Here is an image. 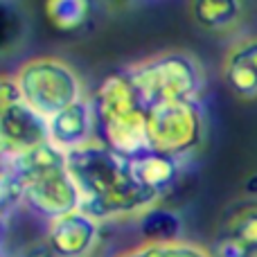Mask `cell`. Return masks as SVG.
<instances>
[{"label":"cell","mask_w":257,"mask_h":257,"mask_svg":"<svg viewBox=\"0 0 257 257\" xmlns=\"http://www.w3.org/2000/svg\"><path fill=\"white\" fill-rule=\"evenodd\" d=\"M131 160V169L136 181L140 183L145 190L163 199L165 192H169L176 185L178 176H181V160L174 156L160 154V151H145V154L136 156Z\"/></svg>","instance_id":"cell-11"},{"label":"cell","mask_w":257,"mask_h":257,"mask_svg":"<svg viewBox=\"0 0 257 257\" xmlns=\"http://www.w3.org/2000/svg\"><path fill=\"white\" fill-rule=\"evenodd\" d=\"M99 239V221L81 210L48 223L45 241L57 257H88Z\"/></svg>","instance_id":"cell-8"},{"label":"cell","mask_w":257,"mask_h":257,"mask_svg":"<svg viewBox=\"0 0 257 257\" xmlns=\"http://www.w3.org/2000/svg\"><path fill=\"white\" fill-rule=\"evenodd\" d=\"M244 192L248 196H257V174H253V176H248L244 181Z\"/></svg>","instance_id":"cell-19"},{"label":"cell","mask_w":257,"mask_h":257,"mask_svg":"<svg viewBox=\"0 0 257 257\" xmlns=\"http://www.w3.org/2000/svg\"><path fill=\"white\" fill-rule=\"evenodd\" d=\"M226 61L241 63V66L257 72V36H246V39L232 43L226 54Z\"/></svg>","instance_id":"cell-17"},{"label":"cell","mask_w":257,"mask_h":257,"mask_svg":"<svg viewBox=\"0 0 257 257\" xmlns=\"http://www.w3.org/2000/svg\"><path fill=\"white\" fill-rule=\"evenodd\" d=\"M95 115V140L113 151L136 158L149 151L147 113L140 93L124 70L104 77L90 97Z\"/></svg>","instance_id":"cell-2"},{"label":"cell","mask_w":257,"mask_h":257,"mask_svg":"<svg viewBox=\"0 0 257 257\" xmlns=\"http://www.w3.org/2000/svg\"><path fill=\"white\" fill-rule=\"evenodd\" d=\"M138 230L147 244H169L181 239L183 221L174 210L154 205L138 217Z\"/></svg>","instance_id":"cell-14"},{"label":"cell","mask_w":257,"mask_h":257,"mask_svg":"<svg viewBox=\"0 0 257 257\" xmlns=\"http://www.w3.org/2000/svg\"><path fill=\"white\" fill-rule=\"evenodd\" d=\"M21 99L41 117L52 120L61 111L84 99L79 75L57 57H32L14 72Z\"/></svg>","instance_id":"cell-5"},{"label":"cell","mask_w":257,"mask_h":257,"mask_svg":"<svg viewBox=\"0 0 257 257\" xmlns=\"http://www.w3.org/2000/svg\"><path fill=\"white\" fill-rule=\"evenodd\" d=\"M115 257H214L212 250L205 246L196 244V241H187V239H178V241H169V244H142L126 248L122 253H117Z\"/></svg>","instance_id":"cell-15"},{"label":"cell","mask_w":257,"mask_h":257,"mask_svg":"<svg viewBox=\"0 0 257 257\" xmlns=\"http://www.w3.org/2000/svg\"><path fill=\"white\" fill-rule=\"evenodd\" d=\"M214 257H257V201L239 203L226 214L212 246Z\"/></svg>","instance_id":"cell-9"},{"label":"cell","mask_w":257,"mask_h":257,"mask_svg":"<svg viewBox=\"0 0 257 257\" xmlns=\"http://www.w3.org/2000/svg\"><path fill=\"white\" fill-rule=\"evenodd\" d=\"M18 257H57L52 253V248L48 246V241H39V244H32L27 248H23Z\"/></svg>","instance_id":"cell-18"},{"label":"cell","mask_w":257,"mask_h":257,"mask_svg":"<svg viewBox=\"0 0 257 257\" xmlns=\"http://www.w3.org/2000/svg\"><path fill=\"white\" fill-rule=\"evenodd\" d=\"M50 124V140L63 151H72L95 140V115L90 99L72 104L70 108L61 111L48 120Z\"/></svg>","instance_id":"cell-10"},{"label":"cell","mask_w":257,"mask_h":257,"mask_svg":"<svg viewBox=\"0 0 257 257\" xmlns=\"http://www.w3.org/2000/svg\"><path fill=\"white\" fill-rule=\"evenodd\" d=\"M147 108L194 102L201 93V66L192 54L169 50L124 68Z\"/></svg>","instance_id":"cell-4"},{"label":"cell","mask_w":257,"mask_h":257,"mask_svg":"<svg viewBox=\"0 0 257 257\" xmlns=\"http://www.w3.org/2000/svg\"><path fill=\"white\" fill-rule=\"evenodd\" d=\"M3 163L21 178L25 208L48 223L79 210V190L68 169V151L54 142H45L16 158H3Z\"/></svg>","instance_id":"cell-3"},{"label":"cell","mask_w":257,"mask_h":257,"mask_svg":"<svg viewBox=\"0 0 257 257\" xmlns=\"http://www.w3.org/2000/svg\"><path fill=\"white\" fill-rule=\"evenodd\" d=\"M68 169L79 190V210L97 221L138 219L160 201L136 181L131 160L99 140L68 151Z\"/></svg>","instance_id":"cell-1"},{"label":"cell","mask_w":257,"mask_h":257,"mask_svg":"<svg viewBox=\"0 0 257 257\" xmlns=\"http://www.w3.org/2000/svg\"><path fill=\"white\" fill-rule=\"evenodd\" d=\"M190 14L203 30L223 32L239 23L244 5L241 0H190Z\"/></svg>","instance_id":"cell-12"},{"label":"cell","mask_w":257,"mask_h":257,"mask_svg":"<svg viewBox=\"0 0 257 257\" xmlns=\"http://www.w3.org/2000/svg\"><path fill=\"white\" fill-rule=\"evenodd\" d=\"M147 138L151 151H160L178 160L192 154L203 138V113L199 99L149 108Z\"/></svg>","instance_id":"cell-6"},{"label":"cell","mask_w":257,"mask_h":257,"mask_svg":"<svg viewBox=\"0 0 257 257\" xmlns=\"http://www.w3.org/2000/svg\"><path fill=\"white\" fill-rule=\"evenodd\" d=\"M25 205V192H23V183L16 176L7 163H3V172H0V208H3V219L7 217L16 208Z\"/></svg>","instance_id":"cell-16"},{"label":"cell","mask_w":257,"mask_h":257,"mask_svg":"<svg viewBox=\"0 0 257 257\" xmlns=\"http://www.w3.org/2000/svg\"><path fill=\"white\" fill-rule=\"evenodd\" d=\"M50 140V124L23 99L0 104V156L16 158Z\"/></svg>","instance_id":"cell-7"},{"label":"cell","mask_w":257,"mask_h":257,"mask_svg":"<svg viewBox=\"0 0 257 257\" xmlns=\"http://www.w3.org/2000/svg\"><path fill=\"white\" fill-rule=\"evenodd\" d=\"M45 21L61 34L84 30L93 18V0H43Z\"/></svg>","instance_id":"cell-13"}]
</instances>
